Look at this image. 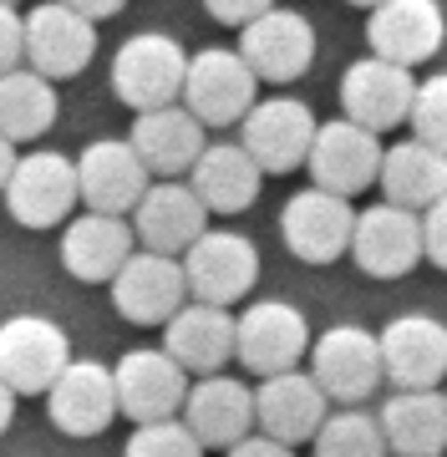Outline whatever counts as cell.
<instances>
[{
	"mask_svg": "<svg viewBox=\"0 0 447 457\" xmlns=\"http://www.w3.org/2000/svg\"><path fill=\"white\" fill-rule=\"evenodd\" d=\"M56 122V87L36 77L31 66H16L0 77V137L16 147L31 143Z\"/></svg>",
	"mask_w": 447,
	"mask_h": 457,
	"instance_id": "f546056e",
	"label": "cell"
},
{
	"mask_svg": "<svg viewBox=\"0 0 447 457\" xmlns=\"http://www.w3.org/2000/svg\"><path fill=\"white\" fill-rule=\"evenodd\" d=\"M381 341V371L397 392H437L447 376V326L427 311H407L377 330Z\"/></svg>",
	"mask_w": 447,
	"mask_h": 457,
	"instance_id": "ba28073f",
	"label": "cell"
},
{
	"mask_svg": "<svg viewBox=\"0 0 447 457\" xmlns=\"http://www.w3.org/2000/svg\"><path fill=\"white\" fill-rule=\"evenodd\" d=\"M46 417L67 437H97V432H107V422L117 417L112 366H102V361H71L67 371L56 376V386L46 392Z\"/></svg>",
	"mask_w": 447,
	"mask_h": 457,
	"instance_id": "7402d4cb",
	"label": "cell"
},
{
	"mask_svg": "<svg viewBox=\"0 0 447 457\" xmlns=\"http://www.w3.org/2000/svg\"><path fill=\"white\" fill-rule=\"evenodd\" d=\"M366 41H371V56L412 71V66L432 62L443 51L447 16L437 0H386L366 21Z\"/></svg>",
	"mask_w": 447,
	"mask_h": 457,
	"instance_id": "ac0fdd59",
	"label": "cell"
},
{
	"mask_svg": "<svg viewBox=\"0 0 447 457\" xmlns=\"http://www.w3.org/2000/svg\"><path fill=\"white\" fill-rule=\"evenodd\" d=\"M224 457H295V447H285V442L265 437V432H249L244 442H234Z\"/></svg>",
	"mask_w": 447,
	"mask_h": 457,
	"instance_id": "8d00e7d4",
	"label": "cell"
},
{
	"mask_svg": "<svg viewBox=\"0 0 447 457\" xmlns=\"http://www.w3.org/2000/svg\"><path fill=\"white\" fill-rule=\"evenodd\" d=\"M310 376L335 407H361L381 386V341L366 326H331L310 341Z\"/></svg>",
	"mask_w": 447,
	"mask_h": 457,
	"instance_id": "7a4b0ae2",
	"label": "cell"
},
{
	"mask_svg": "<svg viewBox=\"0 0 447 457\" xmlns=\"http://www.w3.org/2000/svg\"><path fill=\"white\" fill-rule=\"evenodd\" d=\"M122 457H203V447H199V437L183 427V417H173V422L133 427Z\"/></svg>",
	"mask_w": 447,
	"mask_h": 457,
	"instance_id": "d6a6232c",
	"label": "cell"
},
{
	"mask_svg": "<svg viewBox=\"0 0 447 457\" xmlns=\"http://www.w3.org/2000/svg\"><path fill=\"white\" fill-rule=\"evenodd\" d=\"M133 234L153 254L183 260L209 234V209L199 204V194L188 183L163 179V183H153L148 194H143V204L133 209Z\"/></svg>",
	"mask_w": 447,
	"mask_h": 457,
	"instance_id": "ffe728a7",
	"label": "cell"
},
{
	"mask_svg": "<svg viewBox=\"0 0 447 457\" xmlns=\"http://www.w3.org/2000/svg\"><path fill=\"white\" fill-rule=\"evenodd\" d=\"M315 457H386L377 411L366 407H341L331 411L315 432Z\"/></svg>",
	"mask_w": 447,
	"mask_h": 457,
	"instance_id": "4dcf8cb0",
	"label": "cell"
},
{
	"mask_svg": "<svg viewBox=\"0 0 447 457\" xmlns=\"http://www.w3.org/2000/svg\"><path fill=\"white\" fill-rule=\"evenodd\" d=\"M16 158H21V153L5 143V137H0V194H5V183H11V168H16Z\"/></svg>",
	"mask_w": 447,
	"mask_h": 457,
	"instance_id": "f35d334b",
	"label": "cell"
},
{
	"mask_svg": "<svg viewBox=\"0 0 447 457\" xmlns=\"http://www.w3.org/2000/svg\"><path fill=\"white\" fill-rule=\"evenodd\" d=\"M183 279H188V295L199 305L229 311L234 300H244L254 290V279H260V249L244 234L209 228L199 245L183 254Z\"/></svg>",
	"mask_w": 447,
	"mask_h": 457,
	"instance_id": "9c48e42d",
	"label": "cell"
},
{
	"mask_svg": "<svg viewBox=\"0 0 447 457\" xmlns=\"http://www.w3.org/2000/svg\"><path fill=\"white\" fill-rule=\"evenodd\" d=\"M234 356L260 376L300 371L310 356V326L290 300H254L244 315H234Z\"/></svg>",
	"mask_w": 447,
	"mask_h": 457,
	"instance_id": "277c9868",
	"label": "cell"
},
{
	"mask_svg": "<svg viewBox=\"0 0 447 457\" xmlns=\"http://www.w3.org/2000/svg\"><path fill=\"white\" fill-rule=\"evenodd\" d=\"M381 158H386V147H381L377 132L335 117V122H320L315 128V143H310V158L305 163H310L315 188H326L335 198H351L381 179Z\"/></svg>",
	"mask_w": 447,
	"mask_h": 457,
	"instance_id": "4fadbf2b",
	"label": "cell"
},
{
	"mask_svg": "<svg viewBox=\"0 0 447 457\" xmlns=\"http://www.w3.org/2000/svg\"><path fill=\"white\" fill-rule=\"evenodd\" d=\"M5 209L11 219L26 228H56L62 219H71V209L82 204L77 188V163L62 153H21L5 183Z\"/></svg>",
	"mask_w": 447,
	"mask_h": 457,
	"instance_id": "52a82bcc",
	"label": "cell"
},
{
	"mask_svg": "<svg viewBox=\"0 0 447 457\" xmlns=\"http://www.w3.org/2000/svg\"><path fill=\"white\" fill-rule=\"evenodd\" d=\"M239 56L260 82H295L315 62V26L300 11H265L239 31Z\"/></svg>",
	"mask_w": 447,
	"mask_h": 457,
	"instance_id": "d6986e66",
	"label": "cell"
},
{
	"mask_svg": "<svg viewBox=\"0 0 447 457\" xmlns=\"http://www.w3.org/2000/svg\"><path fill=\"white\" fill-rule=\"evenodd\" d=\"M331 417V402L315 386L310 371H285V376H265L260 392H254V427L265 437L285 442V447H300V442H315L320 422Z\"/></svg>",
	"mask_w": 447,
	"mask_h": 457,
	"instance_id": "44dd1931",
	"label": "cell"
},
{
	"mask_svg": "<svg viewBox=\"0 0 447 457\" xmlns=\"http://www.w3.org/2000/svg\"><path fill=\"white\" fill-rule=\"evenodd\" d=\"M77 188H82L87 213H133L148 194V168L133 153L128 137H102V143H87L82 158H77Z\"/></svg>",
	"mask_w": 447,
	"mask_h": 457,
	"instance_id": "2e32d148",
	"label": "cell"
},
{
	"mask_svg": "<svg viewBox=\"0 0 447 457\" xmlns=\"http://www.w3.org/2000/svg\"><path fill=\"white\" fill-rule=\"evenodd\" d=\"M11 417H16V392H11V386L0 381V432L11 427Z\"/></svg>",
	"mask_w": 447,
	"mask_h": 457,
	"instance_id": "ab89813d",
	"label": "cell"
},
{
	"mask_svg": "<svg viewBox=\"0 0 447 457\" xmlns=\"http://www.w3.org/2000/svg\"><path fill=\"white\" fill-rule=\"evenodd\" d=\"M112 386H117V411L133 427L173 422L188 402V371L168 351H148V345L117 356Z\"/></svg>",
	"mask_w": 447,
	"mask_h": 457,
	"instance_id": "5b68a950",
	"label": "cell"
},
{
	"mask_svg": "<svg viewBox=\"0 0 447 457\" xmlns=\"http://www.w3.org/2000/svg\"><path fill=\"white\" fill-rule=\"evenodd\" d=\"M260 163L249 158L239 143H209L203 158L188 173V188L199 194V204L209 213H244L260 194Z\"/></svg>",
	"mask_w": 447,
	"mask_h": 457,
	"instance_id": "f1b7e54d",
	"label": "cell"
},
{
	"mask_svg": "<svg viewBox=\"0 0 447 457\" xmlns=\"http://www.w3.org/2000/svg\"><path fill=\"white\" fill-rule=\"evenodd\" d=\"M183 295H188L183 260H168V254H153V249H137L112 279V305L133 326H168L188 305Z\"/></svg>",
	"mask_w": 447,
	"mask_h": 457,
	"instance_id": "e0dca14e",
	"label": "cell"
},
{
	"mask_svg": "<svg viewBox=\"0 0 447 457\" xmlns=\"http://www.w3.org/2000/svg\"><path fill=\"white\" fill-rule=\"evenodd\" d=\"M443 396H447V392H443Z\"/></svg>",
	"mask_w": 447,
	"mask_h": 457,
	"instance_id": "7bdbcfd3",
	"label": "cell"
},
{
	"mask_svg": "<svg viewBox=\"0 0 447 457\" xmlns=\"http://www.w3.org/2000/svg\"><path fill=\"white\" fill-rule=\"evenodd\" d=\"M163 351L194 376H219L224 361L234 356V315L219 305L188 300L173 320L163 326Z\"/></svg>",
	"mask_w": 447,
	"mask_h": 457,
	"instance_id": "484cf974",
	"label": "cell"
},
{
	"mask_svg": "<svg viewBox=\"0 0 447 457\" xmlns=\"http://www.w3.org/2000/svg\"><path fill=\"white\" fill-rule=\"evenodd\" d=\"M97 51V26L87 16H77L62 0H41L26 16V66L46 82H67L82 77L87 62Z\"/></svg>",
	"mask_w": 447,
	"mask_h": 457,
	"instance_id": "8fae6325",
	"label": "cell"
},
{
	"mask_svg": "<svg viewBox=\"0 0 447 457\" xmlns=\"http://www.w3.org/2000/svg\"><path fill=\"white\" fill-rule=\"evenodd\" d=\"M422 254H427L437 270H447V198H437V204L422 213Z\"/></svg>",
	"mask_w": 447,
	"mask_h": 457,
	"instance_id": "e575fe53",
	"label": "cell"
},
{
	"mask_svg": "<svg viewBox=\"0 0 447 457\" xmlns=\"http://www.w3.org/2000/svg\"><path fill=\"white\" fill-rule=\"evenodd\" d=\"M351 5H366V11H377V5H386V0H351Z\"/></svg>",
	"mask_w": 447,
	"mask_h": 457,
	"instance_id": "60d3db41",
	"label": "cell"
},
{
	"mask_svg": "<svg viewBox=\"0 0 447 457\" xmlns=\"http://www.w3.org/2000/svg\"><path fill=\"white\" fill-rule=\"evenodd\" d=\"M280 234L295 260L331 264L351 249L356 209H351V198H335L326 188H305V194H290V204L280 209Z\"/></svg>",
	"mask_w": 447,
	"mask_h": 457,
	"instance_id": "5bb4252c",
	"label": "cell"
},
{
	"mask_svg": "<svg viewBox=\"0 0 447 457\" xmlns=\"http://www.w3.org/2000/svg\"><path fill=\"white\" fill-rule=\"evenodd\" d=\"M0 5H11V11H16V0H0Z\"/></svg>",
	"mask_w": 447,
	"mask_h": 457,
	"instance_id": "b9f144b4",
	"label": "cell"
},
{
	"mask_svg": "<svg viewBox=\"0 0 447 457\" xmlns=\"http://www.w3.org/2000/svg\"><path fill=\"white\" fill-rule=\"evenodd\" d=\"M351 260L361 264L371 279H401L412 275L422 260V213H407L397 204H371L356 213V234H351Z\"/></svg>",
	"mask_w": 447,
	"mask_h": 457,
	"instance_id": "9a60e30c",
	"label": "cell"
},
{
	"mask_svg": "<svg viewBox=\"0 0 447 457\" xmlns=\"http://www.w3.org/2000/svg\"><path fill=\"white\" fill-rule=\"evenodd\" d=\"M133 153L143 158L148 173L158 179H178V173H194V163L203 158V122L183 102L173 107H158V112H137L133 122Z\"/></svg>",
	"mask_w": 447,
	"mask_h": 457,
	"instance_id": "cb8c5ba5",
	"label": "cell"
},
{
	"mask_svg": "<svg viewBox=\"0 0 447 457\" xmlns=\"http://www.w3.org/2000/svg\"><path fill=\"white\" fill-rule=\"evenodd\" d=\"M21 62H26V21H21V11L0 5V77L16 71Z\"/></svg>",
	"mask_w": 447,
	"mask_h": 457,
	"instance_id": "836d02e7",
	"label": "cell"
},
{
	"mask_svg": "<svg viewBox=\"0 0 447 457\" xmlns=\"http://www.w3.org/2000/svg\"><path fill=\"white\" fill-rule=\"evenodd\" d=\"M183 77H188V56H183V46L168 31L128 36L112 56V92L133 112L173 107L183 97Z\"/></svg>",
	"mask_w": 447,
	"mask_h": 457,
	"instance_id": "6da1fadb",
	"label": "cell"
},
{
	"mask_svg": "<svg viewBox=\"0 0 447 457\" xmlns=\"http://www.w3.org/2000/svg\"><path fill=\"white\" fill-rule=\"evenodd\" d=\"M377 183L386 194V204H397L407 213H427L437 198H447V153L407 137V143L386 147Z\"/></svg>",
	"mask_w": 447,
	"mask_h": 457,
	"instance_id": "83f0119b",
	"label": "cell"
},
{
	"mask_svg": "<svg viewBox=\"0 0 447 457\" xmlns=\"http://www.w3.org/2000/svg\"><path fill=\"white\" fill-rule=\"evenodd\" d=\"M203 11L224 26H239L244 31L249 21H260L265 11H275V0H203Z\"/></svg>",
	"mask_w": 447,
	"mask_h": 457,
	"instance_id": "d590c367",
	"label": "cell"
},
{
	"mask_svg": "<svg viewBox=\"0 0 447 457\" xmlns=\"http://www.w3.org/2000/svg\"><path fill=\"white\" fill-rule=\"evenodd\" d=\"M183 427L199 437V447L229 453L234 442H244L254 432V392L224 371L199 376L188 386V402H183Z\"/></svg>",
	"mask_w": 447,
	"mask_h": 457,
	"instance_id": "603a6c76",
	"label": "cell"
},
{
	"mask_svg": "<svg viewBox=\"0 0 447 457\" xmlns=\"http://www.w3.org/2000/svg\"><path fill=\"white\" fill-rule=\"evenodd\" d=\"M412 97H417V77L407 66L381 62V56L351 62L346 77H341V112H346V122L377 132V137L412 117Z\"/></svg>",
	"mask_w": 447,
	"mask_h": 457,
	"instance_id": "7c38bea8",
	"label": "cell"
},
{
	"mask_svg": "<svg viewBox=\"0 0 447 457\" xmlns=\"http://www.w3.org/2000/svg\"><path fill=\"white\" fill-rule=\"evenodd\" d=\"M71 366V341L51 315L0 320V381L16 396H46Z\"/></svg>",
	"mask_w": 447,
	"mask_h": 457,
	"instance_id": "3957f363",
	"label": "cell"
},
{
	"mask_svg": "<svg viewBox=\"0 0 447 457\" xmlns=\"http://www.w3.org/2000/svg\"><path fill=\"white\" fill-rule=\"evenodd\" d=\"M254 92H260V77L244 66L239 51L203 46V51L188 56L183 107L199 117L203 128H229V122H244L249 107H254Z\"/></svg>",
	"mask_w": 447,
	"mask_h": 457,
	"instance_id": "8992f818",
	"label": "cell"
},
{
	"mask_svg": "<svg viewBox=\"0 0 447 457\" xmlns=\"http://www.w3.org/2000/svg\"><path fill=\"white\" fill-rule=\"evenodd\" d=\"M412 137L417 143L447 153V71H432L427 82H417V97H412Z\"/></svg>",
	"mask_w": 447,
	"mask_h": 457,
	"instance_id": "1f68e13d",
	"label": "cell"
},
{
	"mask_svg": "<svg viewBox=\"0 0 447 457\" xmlns=\"http://www.w3.org/2000/svg\"><path fill=\"white\" fill-rule=\"evenodd\" d=\"M137 234L128 219H112V213H77L62 234V264L82 285H112L117 270L137 254Z\"/></svg>",
	"mask_w": 447,
	"mask_h": 457,
	"instance_id": "d4e9b609",
	"label": "cell"
},
{
	"mask_svg": "<svg viewBox=\"0 0 447 457\" xmlns=\"http://www.w3.org/2000/svg\"><path fill=\"white\" fill-rule=\"evenodd\" d=\"M62 5H71V11H77V16H87V21H92V26H97V21L117 16V11H122V5H128V0H62Z\"/></svg>",
	"mask_w": 447,
	"mask_h": 457,
	"instance_id": "74e56055",
	"label": "cell"
},
{
	"mask_svg": "<svg viewBox=\"0 0 447 457\" xmlns=\"http://www.w3.org/2000/svg\"><path fill=\"white\" fill-rule=\"evenodd\" d=\"M381 437L397 457H443L447 447V396L443 392H397L377 411Z\"/></svg>",
	"mask_w": 447,
	"mask_h": 457,
	"instance_id": "4316f807",
	"label": "cell"
},
{
	"mask_svg": "<svg viewBox=\"0 0 447 457\" xmlns=\"http://www.w3.org/2000/svg\"><path fill=\"white\" fill-rule=\"evenodd\" d=\"M315 112L295 97H269L254 102L249 117L239 122V147L260 163V173H295L310 158L315 143Z\"/></svg>",
	"mask_w": 447,
	"mask_h": 457,
	"instance_id": "30bf717a",
	"label": "cell"
}]
</instances>
